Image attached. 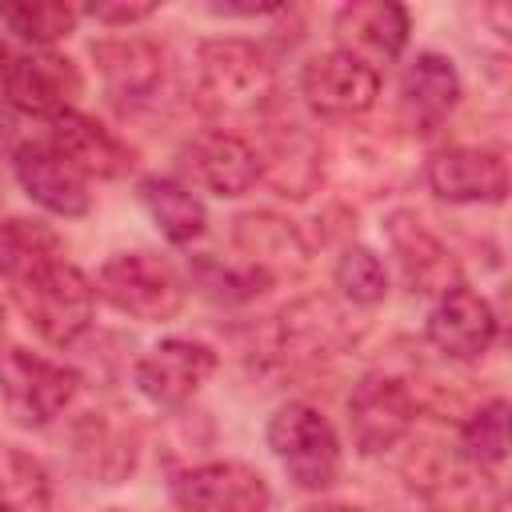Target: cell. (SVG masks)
I'll list each match as a JSON object with an SVG mask.
<instances>
[{
	"mask_svg": "<svg viewBox=\"0 0 512 512\" xmlns=\"http://www.w3.org/2000/svg\"><path fill=\"white\" fill-rule=\"evenodd\" d=\"M4 280L12 284V296L24 308L28 324L48 344L64 348L88 332L96 308V284L60 256V244L16 260L4 272Z\"/></svg>",
	"mask_w": 512,
	"mask_h": 512,
	"instance_id": "6da1fadb",
	"label": "cell"
},
{
	"mask_svg": "<svg viewBox=\"0 0 512 512\" xmlns=\"http://www.w3.org/2000/svg\"><path fill=\"white\" fill-rule=\"evenodd\" d=\"M276 92V68L252 40H204L200 44V96L228 116H252L268 108Z\"/></svg>",
	"mask_w": 512,
	"mask_h": 512,
	"instance_id": "7a4b0ae2",
	"label": "cell"
},
{
	"mask_svg": "<svg viewBox=\"0 0 512 512\" xmlns=\"http://www.w3.org/2000/svg\"><path fill=\"white\" fill-rule=\"evenodd\" d=\"M268 448L284 464L288 480L308 492H320L340 476V436L328 416L304 400L276 408L268 420Z\"/></svg>",
	"mask_w": 512,
	"mask_h": 512,
	"instance_id": "3957f363",
	"label": "cell"
},
{
	"mask_svg": "<svg viewBox=\"0 0 512 512\" xmlns=\"http://www.w3.org/2000/svg\"><path fill=\"white\" fill-rule=\"evenodd\" d=\"M80 392V372L52 364L44 356H32L24 348H8L0 356V400L12 424L20 428H44L52 424L72 396Z\"/></svg>",
	"mask_w": 512,
	"mask_h": 512,
	"instance_id": "277c9868",
	"label": "cell"
},
{
	"mask_svg": "<svg viewBox=\"0 0 512 512\" xmlns=\"http://www.w3.org/2000/svg\"><path fill=\"white\" fill-rule=\"evenodd\" d=\"M96 292L136 320H172L184 308V280L156 252H120L104 260Z\"/></svg>",
	"mask_w": 512,
	"mask_h": 512,
	"instance_id": "5b68a950",
	"label": "cell"
},
{
	"mask_svg": "<svg viewBox=\"0 0 512 512\" xmlns=\"http://www.w3.org/2000/svg\"><path fill=\"white\" fill-rule=\"evenodd\" d=\"M416 412H420V404L404 380L384 376V372H368L348 396V428H352L356 452L360 456L392 452L412 432Z\"/></svg>",
	"mask_w": 512,
	"mask_h": 512,
	"instance_id": "8992f818",
	"label": "cell"
},
{
	"mask_svg": "<svg viewBox=\"0 0 512 512\" xmlns=\"http://www.w3.org/2000/svg\"><path fill=\"white\" fill-rule=\"evenodd\" d=\"M172 500L180 512H268V480L240 460H212L172 476Z\"/></svg>",
	"mask_w": 512,
	"mask_h": 512,
	"instance_id": "52a82bcc",
	"label": "cell"
},
{
	"mask_svg": "<svg viewBox=\"0 0 512 512\" xmlns=\"http://www.w3.org/2000/svg\"><path fill=\"white\" fill-rule=\"evenodd\" d=\"M84 80H80V68L60 56V52H20L8 60V72H4V96L12 108L20 112H32V116H64L72 112V100L80 96Z\"/></svg>",
	"mask_w": 512,
	"mask_h": 512,
	"instance_id": "ba28073f",
	"label": "cell"
},
{
	"mask_svg": "<svg viewBox=\"0 0 512 512\" xmlns=\"http://www.w3.org/2000/svg\"><path fill=\"white\" fill-rule=\"evenodd\" d=\"M428 188L448 204H500L508 196V164L492 148L452 144L428 156Z\"/></svg>",
	"mask_w": 512,
	"mask_h": 512,
	"instance_id": "9c48e42d",
	"label": "cell"
},
{
	"mask_svg": "<svg viewBox=\"0 0 512 512\" xmlns=\"http://www.w3.org/2000/svg\"><path fill=\"white\" fill-rule=\"evenodd\" d=\"M72 460L88 480L100 484H120L132 476L136 456H140V428L124 412H84L72 432Z\"/></svg>",
	"mask_w": 512,
	"mask_h": 512,
	"instance_id": "30bf717a",
	"label": "cell"
},
{
	"mask_svg": "<svg viewBox=\"0 0 512 512\" xmlns=\"http://www.w3.org/2000/svg\"><path fill=\"white\" fill-rule=\"evenodd\" d=\"M216 372V352L200 340H180L168 336L156 348H148L136 360V388L160 404V408H180L192 400V392Z\"/></svg>",
	"mask_w": 512,
	"mask_h": 512,
	"instance_id": "8fae6325",
	"label": "cell"
},
{
	"mask_svg": "<svg viewBox=\"0 0 512 512\" xmlns=\"http://www.w3.org/2000/svg\"><path fill=\"white\" fill-rule=\"evenodd\" d=\"M300 88H304V100L320 116L348 120V116H360V112H368L376 104V96H380V72L336 48V52L312 56L304 64Z\"/></svg>",
	"mask_w": 512,
	"mask_h": 512,
	"instance_id": "7c38bea8",
	"label": "cell"
},
{
	"mask_svg": "<svg viewBox=\"0 0 512 512\" xmlns=\"http://www.w3.org/2000/svg\"><path fill=\"white\" fill-rule=\"evenodd\" d=\"M384 236L400 260V272L408 280L412 292L424 296H444L460 284V264L452 260V252L444 248V240L408 208L392 212L384 220Z\"/></svg>",
	"mask_w": 512,
	"mask_h": 512,
	"instance_id": "4fadbf2b",
	"label": "cell"
},
{
	"mask_svg": "<svg viewBox=\"0 0 512 512\" xmlns=\"http://www.w3.org/2000/svg\"><path fill=\"white\" fill-rule=\"evenodd\" d=\"M408 28H412L408 8L396 0H356V4H344L332 20L340 52L356 56L368 68L396 60L408 44Z\"/></svg>",
	"mask_w": 512,
	"mask_h": 512,
	"instance_id": "5bb4252c",
	"label": "cell"
},
{
	"mask_svg": "<svg viewBox=\"0 0 512 512\" xmlns=\"http://www.w3.org/2000/svg\"><path fill=\"white\" fill-rule=\"evenodd\" d=\"M92 60L100 68L104 92L116 108H140L156 96L164 80V52L144 36H112L92 44Z\"/></svg>",
	"mask_w": 512,
	"mask_h": 512,
	"instance_id": "9a60e30c",
	"label": "cell"
},
{
	"mask_svg": "<svg viewBox=\"0 0 512 512\" xmlns=\"http://www.w3.org/2000/svg\"><path fill=\"white\" fill-rule=\"evenodd\" d=\"M12 168L20 188L48 212L56 216H84L92 208L88 180L48 144V140H28L12 152Z\"/></svg>",
	"mask_w": 512,
	"mask_h": 512,
	"instance_id": "2e32d148",
	"label": "cell"
},
{
	"mask_svg": "<svg viewBox=\"0 0 512 512\" xmlns=\"http://www.w3.org/2000/svg\"><path fill=\"white\" fill-rule=\"evenodd\" d=\"M496 340V312L492 304L472 292L468 284H456L444 292L428 316V344L444 352L448 360H476Z\"/></svg>",
	"mask_w": 512,
	"mask_h": 512,
	"instance_id": "e0dca14e",
	"label": "cell"
},
{
	"mask_svg": "<svg viewBox=\"0 0 512 512\" xmlns=\"http://www.w3.org/2000/svg\"><path fill=\"white\" fill-rule=\"evenodd\" d=\"M84 180H120L136 168V152L100 120L84 112H64L52 120V140H48Z\"/></svg>",
	"mask_w": 512,
	"mask_h": 512,
	"instance_id": "ac0fdd59",
	"label": "cell"
},
{
	"mask_svg": "<svg viewBox=\"0 0 512 512\" xmlns=\"http://www.w3.org/2000/svg\"><path fill=\"white\" fill-rule=\"evenodd\" d=\"M456 100H460V76H456L448 56L420 52L404 68V76H400V120H404L408 132H416V136L436 132L452 116Z\"/></svg>",
	"mask_w": 512,
	"mask_h": 512,
	"instance_id": "d6986e66",
	"label": "cell"
},
{
	"mask_svg": "<svg viewBox=\"0 0 512 512\" xmlns=\"http://www.w3.org/2000/svg\"><path fill=\"white\" fill-rule=\"evenodd\" d=\"M232 244L248 260V268L276 276H300L308 264V244L300 228L276 212H240L232 220Z\"/></svg>",
	"mask_w": 512,
	"mask_h": 512,
	"instance_id": "ffe728a7",
	"label": "cell"
},
{
	"mask_svg": "<svg viewBox=\"0 0 512 512\" xmlns=\"http://www.w3.org/2000/svg\"><path fill=\"white\" fill-rule=\"evenodd\" d=\"M260 160V176L292 200H304L320 176H324V152L320 140L312 132H304L300 124H276L264 132V144L256 148Z\"/></svg>",
	"mask_w": 512,
	"mask_h": 512,
	"instance_id": "44dd1931",
	"label": "cell"
},
{
	"mask_svg": "<svg viewBox=\"0 0 512 512\" xmlns=\"http://www.w3.org/2000/svg\"><path fill=\"white\" fill-rule=\"evenodd\" d=\"M352 340L356 328L348 324L344 308L328 296H308L280 312V352L288 360H324L344 352Z\"/></svg>",
	"mask_w": 512,
	"mask_h": 512,
	"instance_id": "7402d4cb",
	"label": "cell"
},
{
	"mask_svg": "<svg viewBox=\"0 0 512 512\" xmlns=\"http://www.w3.org/2000/svg\"><path fill=\"white\" fill-rule=\"evenodd\" d=\"M188 164L196 172V180L216 192V196H244L256 180H260V160H256V148L236 136V132H224V128H212V132H200L192 144H188Z\"/></svg>",
	"mask_w": 512,
	"mask_h": 512,
	"instance_id": "603a6c76",
	"label": "cell"
},
{
	"mask_svg": "<svg viewBox=\"0 0 512 512\" xmlns=\"http://www.w3.org/2000/svg\"><path fill=\"white\" fill-rule=\"evenodd\" d=\"M140 204L148 208V216L156 220V228L172 240V244H192L204 232V204L192 188H184L180 180L168 176H144L140 180Z\"/></svg>",
	"mask_w": 512,
	"mask_h": 512,
	"instance_id": "cb8c5ba5",
	"label": "cell"
},
{
	"mask_svg": "<svg viewBox=\"0 0 512 512\" xmlns=\"http://www.w3.org/2000/svg\"><path fill=\"white\" fill-rule=\"evenodd\" d=\"M456 452L476 472H492L504 464V456H508V400L504 396H492L460 424Z\"/></svg>",
	"mask_w": 512,
	"mask_h": 512,
	"instance_id": "d4e9b609",
	"label": "cell"
},
{
	"mask_svg": "<svg viewBox=\"0 0 512 512\" xmlns=\"http://www.w3.org/2000/svg\"><path fill=\"white\" fill-rule=\"evenodd\" d=\"M48 472L24 448H0V512H48Z\"/></svg>",
	"mask_w": 512,
	"mask_h": 512,
	"instance_id": "484cf974",
	"label": "cell"
},
{
	"mask_svg": "<svg viewBox=\"0 0 512 512\" xmlns=\"http://www.w3.org/2000/svg\"><path fill=\"white\" fill-rule=\"evenodd\" d=\"M192 284L200 296L216 304H244L256 300L272 280L248 264H220L216 256H192Z\"/></svg>",
	"mask_w": 512,
	"mask_h": 512,
	"instance_id": "4316f807",
	"label": "cell"
},
{
	"mask_svg": "<svg viewBox=\"0 0 512 512\" xmlns=\"http://www.w3.org/2000/svg\"><path fill=\"white\" fill-rule=\"evenodd\" d=\"M0 20L20 40L52 44V40H60V36H68L76 28L80 8L60 4V0H20V4H0Z\"/></svg>",
	"mask_w": 512,
	"mask_h": 512,
	"instance_id": "83f0119b",
	"label": "cell"
},
{
	"mask_svg": "<svg viewBox=\"0 0 512 512\" xmlns=\"http://www.w3.org/2000/svg\"><path fill=\"white\" fill-rule=\"evenodd\" d=\"M332 276H336V288L344 292V300H352L360 308H372V304H380L388 296V272H384L380 256L360 248V244L340 252Z\"/></svg>",
	"mask_w": 512,
	"mask_h": 512,
	"instance_id": "f1b7e54d",
	"label": "cell"
},
{
	"mask_svg": "<svg viewBox=\"0 0 512 512\" xmlns=\"http://www.w3.org/2000/svg\"><path fill=\"white\" fill-rule=\"evenodd\" d=\"M156 12V4H88V16L100 24H136L148 20Z\"/></svg>",
	"mask_w": 512,
	"mask_h": 512,
	"instance_id": "f546056e",
	"label": "cell"
},
{
	"mask_svg": "<svg viewBox=\"0 0 512 512\" xmlns=\"http://www.w3.org/2000/svg\"><path fill=\"white\" fill-rule=\"evenodd\" d=\"M448 512H504V500L488 496V492H472V496H456L448 504Z\"/></svg>",
	"mask_w": 512,
	"mask_h": 512,
	"instance_id": "4dcf8cb0",
	"label": "cell"
},
{
	"mask_svg": "<svg viewBox=\"0 0 512 512\" xmlns=\"http://www.w3.org/2000/svg\"><path fill=\"white\" fill-rule=\"evenodd\" d=\"M216 16H276L284 12L280 4H212Z\"/></svg>",
	"mask_w": 512,
	"mask_h": 512,
	"instance_id": "1f68e13d",
	"label": "cell"
},
{
	"mask_svg": "<svg viewBox=\"0 0 512 512\" xmlns=\"http://www.w3.org/2000/svg\"><path fill=\"white\" fill-rule=\"evenodd\" d=\"M308 512H360V508H348V504H316Z\"/></svg>",
	"mask_w": 512,
	"mask_h": 512,
	"instance_id": "d6a6232c",
	"label": "cell"
},
{
	"mask_svg": "<svg viewBox=\"0 0 512 512\" xmlns=\"http://www.w3.org/2000/svg\"><path fill=\"white\" fill-rule=\"evenodd\" d=\"M4 72H8V48H4V40H0V88H4Z\"/></svg>",
	"mask_w": 512,
	"mask_h": 512,
	"instance_id": "836d02e7",
	"label": "cell"
},
{
	"mask_svg": "<svg viewBox=\"0 0 512 512\" xmlns=\"http://www.w3.org/2000/svg\"><path fill=\"white\" fill-rule=\"evenodd\" d=\"M0 336H4V312H0Z\"/></svg>",
	"mask_w": 512,
	"mask_h": 512,
	"instance_id": "e575fe53",
	"label": "cell"
},
{
	"mask_svg": "<svg viewBox=\"0 0 512 512\" xmlns=\"http://www.w3.org/2000/svg\"><path fill=\"white\" fill-rule=\"evenodd\" d=\"M108 512H124V508H108Z\"/></svg>",
	"mask_w": 512,
	"mask_h": 512,
	"instance_id": "d590c367",
	"label": "cell"
}]
</instances>
